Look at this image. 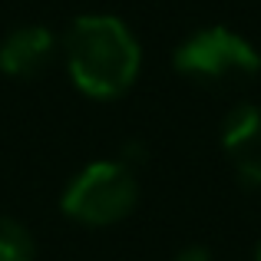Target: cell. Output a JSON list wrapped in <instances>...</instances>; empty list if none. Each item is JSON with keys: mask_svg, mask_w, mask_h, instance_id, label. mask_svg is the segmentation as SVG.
<instances>
[{"mask_svg": "<svg viewBox=\"0 0 261 261\" xmlns=\"http://www.w3.org/2000/svg\"><path fill=\"white\" fill-rule=\"evenodd\" d=\"M172 66L195 83L228 86L258 76L261 53L248 37L228 30V27H202L175 46Z\"/></svg>", "mask_w": 261, "mask_h": 261, "instance_id": "cell-3", "label": "cell"}, {"mask_svg": "<svg viewBox=\"0 0 261 261\" xmlns=\"http://www.w3.org/2000/svg\"><path fill=\"white\" fill-rule=\"evenodd\" d=\"M255 261H261V242H258V248H255Z\"/></svg>", "mask_w": 261, "mask_h": 261, "instance_id": "cell-9", "label": "cell"}, {"mask_svg": "<svg viewBox=\"0 0 261 261\" xmlns=\"http://www.w3.org/2000/svg\"><path fill=\"white\" fill-rule=\"evenodd\" d=\"M37 258V242L30 228L17 218L0 215V261H33Z\"/></svg>", "mask_w": 261, "mask_h": 261, "instance_id": "cell-6", "label": "cell"}, {"mask_svg": "<svg viewBox=\"0 0 261 261\" xmlns=\"http://www.w3.org/2000/svg\"><path fill=\"white\" fill-rule=\"evenodd\" d=\"M222 149L238 162L261 159V106L255 102H238L222 119Z\"/></svg>", "mask_w": 261, "mask_h": 261, "instance_id": "cell-5", "label": "cell"}, {"mask_svg": "<svg viewBox=\"0 0 261 261\" xmlns=\"http://www.w3.org/2000/svg\"><path fill=\"white\" fill-rule=\"evenodd\" d=\"M136 202H139V182L133 166H126L122 159H96L66 182L60 195V212L70 222L106 228L133 215Z\"/></svg>", "mask_w": 261, "mask_h": 261, "instance_id": "cell-2", "label": "cell"}, {"mask_svg": "<svg viewBox=\"0 0 261 261\" xmlns=\"http://www.w3.org/2000/svg\"><path fill=\"white\" fill-rule=\"evenodd\" d=\"M172 261H212V251L205 248V245H189V248H182Z\"/></svg>", "mask_w": 261, "mask_h": 261, "instance_id": "cell-8", "label": "cell"}, {"mask_svg": "<svg viewBox=\"0 0 261 261\" xmlns=\"http://www.w3.org/2000/svg\"><path fill=\"white\" fill-rule=\"evenodd\" d=\"M57 50H60V40L43 23L17 27L0 40V73H7L13 80H30L50 66Z\"/></svg>", "mask_w": 261, "mask_h": 261, "instance_id": "cell-4", "label": "cell"}, {"mask_svg": "<svg viewBox=\"0 0 261 261\" xmlns=\"http://www.w3.org/2000/svg\"><path fill=\"white\" fill-rule=\"evenodd\" d=\"M235 172H238V178H242V185H248V189H261V159L238 162Z\"/></svg>", "mask_w": 261, "mask_h": 261, "instance_id": "cell-7", "label": "cell"}, {"mask_svg": "<svg viewBox=\"0 0 261 261\" xmlns=\"http://www.w3.org/2000/svg\"><path fill=\"white\" fill-rule=\"evenodd\" d=\"M63 63L73 86L89 99L113 102L126 96L142 70V46L136 33L113 13H83L66 27Z\"/></svg>", "mask_w": 261, "mask_h": 261, "instance_id": "cell-1", "label": "cell"}]
</instances>
